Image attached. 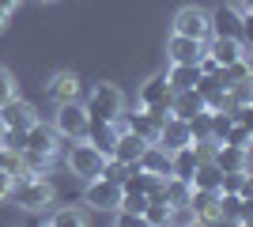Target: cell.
Wrapping results in <instances>:
<instances>
[{
  "instance_id": "6da1fadb",
  "label": "cell",
  "mask_w": 253,
  "mask_h": 227,
  "mask_svg": "<svg viewBox=\"0 0 253 227\" xmlns=\"http://www.w3.org/2000/svg\"><path fill=\"white\" fill-rule=\"evenodd\" d=\"M8 197L19 208H27V212H45V208L53 205V185L45 182V178H34V174H19V178L11 182Z\"/></svg>"
},
{
  "instance_id": "7a4b0ae2",
  "label": "cell",
  "mask_w": 253,
  "mask_h": 227,
  "mask_svg": "<svg viewBox=\"0 0 253 227\" xmlns=\"http://www.w3.org/2000/svg\"><path fill=\"white\" fill-rule=\"evenodd\" d=\"M87 118L95 121H117L121 114H125V95L117 91L114 84H98L91 95H87Z\"/></svg>"
},
{
  "instance_id": "3957f363",
  "label": "cell",
  "mask_w": 253,
  "mask_h": 227,
  "mask_svg": "<svg viewBox=\"0 0 253 227\" xmlns=\"http://www.w3.org/2000/svg\"><path fill=\"white\" fill-rule=\"evenodd\" d=\"M64 163H68V171H72L76 178L91 182V178H98V174H102V163H106V155H102V151H98L91 140H72V148H68Z\"/></svg>"
},
{
  "instance_id": "277c9868",
  "label": "cell",
  "mask_w": 253,
  "mask_h": 227,
  "mask_svg": "<svg viewBox=\"0 0 253 227\" xmlns=\"http://www.w3.org/2000/svg\"><path fill=\"white\" fill-rule=\"evenodd\" d=\"M87 125H91V118H87V110L80 106V102H57V121H53V129H57V136H68V140H84L87 136Z\"/></svg>"
},
{
  "instance_id": "5b68a950",
  "label": "cell",
  "mask_w": 253,
  "mask_h": 227,
  "mask_svg": "<svg viewBox=\"0 0 253 227\" xmlns=\"http://www.w3.org/2000/svg\"><path fill=\"white\" fill-rule=\"evenodd\" d=\"M170 98H174V87H170L167 76H151L148 84L140 87V110H148L155 118H167L170 114Z\"/></svg>"
},
{
  "instance_id": "8992f818",
  "label": "cell",
  "mask_w": 253,
  "mask_h": 227,
  "mask_svg": "<svg viewBox=\"0 0 253 227\" xmlns=\"http://www.w3.org/2000/svg\"><path fill=\"white\" fill-rule=\"evenodd\" d=\"M121 182H110V178H91L87 182V205L95 208V212H117V205H121Z\"/></svg>"
},
{
  "instance_id": "52a82bcc",
  "label": "cell",
  "mask_w": 253,
  "mask_h": 227,
  "mask_svg": "<svg viewBox=\"0 0 253 227\" xmlns=\"http://www.w3.org/2000/svg\"><path fill=\"white\" fill-rule=\"evenodd\" d=\"M208 27H211V34H223V38H242V42H246V11L231 8V4H223V8L208 11Z\"/></svg>"
},
{
  "instance_id": "ba28073f",
  "label": "cell",
  "mask_w": 253,
  "mask_h": 227,
  "mask_svg": "<svg viewBox=\"0 0 253 227\" xmlns=\"http://www.w3.org/2000/svg\"><path fill=\"white\" fill-rule=\"evenodd\" d=\"M174 34H185V38H197V42H208V11L197 8V4H189V8H181L178 15H174Z\"/></svg>"
},
{
  "instance_id": "9c48e42d",
  "label": "cell",
  "mask_w": 253,
  "mask_h": 227,
  "mask_svg": "<svg viewBox=\"0 0 253 227\" xmlns=\"http://www.w3.org/2000/svg\"><path fill=\"white\" fill-rule=\"evenodd\" d=\"M34 121H38V110L23 98H8L0 106V129H31Z\"/></svg>"
},
{
  "instance_id": "30bf717a",
  "label": "cell",
  "mask_w": 253,
  "mask_h": 227,
  "mask_svg": "<svg viewBox=\"0 0 253 227\" xmlns=\"http://www.w3.org/2000/svg\"><path fill=\"white\" fill-rule=\"evenodd\" d=\"M155 144H163L167 151H178V148H185V144H193L189 121H181V118H174V114H167V118H163V125H159Z\"/></svg>"
},
{
  "instance_id": "8fae6325",
  "label": "cell",
  "mask_w": 253,
  "mask_h": 227,
  "mask_svg": "<svg viewBox=\"0 0 253 227\" xmlns=\"http://www.w3.org/2000/svg\"><path fill=\"white\" fill-rule=\"evenodd\" d=\"M189 208H193V216L204 220V224H219V220H223L219 189H193V193H189Z\"/></svg>"
},
{
  "instance_id": "7c38bea8",
  "label": "cell",
  "mask_w": 253,
  "mask_h": 227,
  "mask_svg": "<svg viewBox=\"0 0 253 227\" xmlns=\"http://www.w3.org/2000/svg\"><path fill=\"white\" fill-rule=\"evenodd\" d=\"M204 53L215 57V65H234L246 57V42L242 38H223V34H208L204 42Z\"/></svg>"
},
{
  "instance_id": "4fadbf2b",
  "label": "cell",
  "mask_w": 253,
  "mask_h": 227,
  "mask_svg": "<svg viewBox=\"0 0 253 227\" xmlns=\"http://www.w3.org/2000/svg\"><path fill=\"white\" fill-rule=\"evenodd\" d=\"M117 125L121 129H128V133H136L140 140H155L159 136V125H163V118H155V114H148V110H136V114H121L117 118Z\"/></svg>"
},
{
  "instance_id": "5bb4252c",
  "label": "cell",
  "mask_w": 253,
  "mask_h": 227,
  "mask_svg": "<svg viewBox=\"0 0 253 227\" xmlns=\"http://www.w3.org/2000/svg\"><path fill=\"white\" fill-rule=\"evenodd\" d=\"M167 53H170V65H197V61H201V53H204V42L185 38V34H170Z\"/></svg>"
},
{
  "instance_id": "9a60e30c",
  "label": "cell",
  "mask_w": 253,
  "mask_h": 227,
  "mask_svg": "<svg viewBox=\"0 0 253 227\" xmlns=\"http://www.w3.org/2000/svg\"><path fill=\"white\" fill-rule=\"evenodd\" d=\"M201 110H208V106H204V98H201L197 87H189V91H174V98H170V114L181 118V121H193Z\"/></svg>"
},
{
  "instance_id": "2e32d148",
  "label": "cell",
  "mask_w": 253,
  "mask_h": 227,
  "mask_svg": "<svg viewBox=\"0 0 253 227\" xmlns=\"http://www.w3.org/2000/svg\"><path fill=\"white\" fill-rule=\"evenodd\" d=\"M136 167H140V171H148V174H159V178H167V174H170V151L163 148V144L151 140L148 148L140 151Z\"/></svg>"
},
{
  "instance_id": "e0dca14e",
  "label": "cell",
  "mask_w": 253,
  "mask_h": 227,
  "mask_svg": "<svg viewBox=\"0 0 253 227\" xmlns=\"http://www.w3.org/2000/svg\"><path fill=\"white\" fill-rule=\"evenodd\" d=\"M121 189H136V193H144V197H155L159 189H163V178H159V174L140 171L136 163H132V167H128V174L121 178Z\"/></svg>"
},
{
  "instance_id": "ac0fdd59",
  "label": "cell",
  "mask_w": 253,
  "mask_h": 227,
  "mask_svg": "<svg viewBox=\"0 0 253 227\" xmlns=\"http://www.w3.org/2000/svg\"><path fill=\"white\" fill-rule=\"evenodd\" d=\"M117 133H121V125H117V121H95V118H91V125H87V136H84V140H91L98 151H102V155H110V151H114Z\"/></svg>"
},
{
  "instance_id": "d6986e66",
  "label": "cell",
  "mask_w": 253,
  "mask_h": 227,
  "mask_svg": "<svg viewBox=\"0 0 253 227\" xmlns=\"http://www.w3.org/2000/svg\"><path fill=\"white\" fill-rule=\"evenodd\" d=\"M211 159L219 163V171H246V167H250V148H234V144H215Z\"/></svg>"
},
{
  "instance_id": "ffe728a7",
  "label": "cell",
  "mask_w": 253,
  "mask_h": 227,
  "mask_svg": "<svg viewBox=\"0 0 253 227\" xmlns=\"http://www.w3.org/2000/svg\"><path fill=\"white\" fill-rule=\"evenodd\" d=\"M219 182H223V171H219V163H215V159H201V163H197V171L189 174L193 189H219Z\"/></svg>"
},
{
  "instance_id": "44dd1931",
  "label": "cell",
  "mask_w": 253,
  "mask_h": 227,
  "mask_svg": "<svg viewBox=\"0 0 253 227\" xmlns=\"http://www.w3.org/2000/svg\"><path fill=\"white\" fill-rule=\"evenodd\" d=\"M197 163H201V155H197V148H193V144H185V148H178V151H170V174H174V178H185V182H189V174L197 171Z\"/></svg>"
},
{
  "instance_id": "7402d4cb",
  "label": "cell",
  "mask_w": 253,
  "mask_h": 227,
  "mask_svg": "<svg viewBox=\"0 0 253 227\" xmlns=\"http://www.w3.org/2000/svg\"><path fill=\"white\" fill-rule=\"evenodd\" d=\"M49 95L57 98V102H72V98H80V76H76V72H57L49 80Z\"/></svg>"
},
{
  "instance_id": "603a6c76",
  "label": "cell",
  "mask_w": 253,
  "mask_h": 227,
  "mask_svg": "<svg viewBox=\"0 0 253 227\" xmlns=\"http://www.w3.org/2000/svg\"><path fill=\"white\" fill-rule=\"evenodd\" d=\"M140 220H144V224H151V227H163V224H170V205H167V197H163V193L148 197V205H144Z\"/></svg>"
},
{
  "instance_id": "cb8c5ba5",
  "label": "cell",
  "mask_w": 253,
  "mask_h": 227,
  "mask_svg": "<svg viewBox=\"0 0 253 227\" xmlns=\"http://www.w3.org/2000/svg\"><path fill=\"white\" fill-rule=\"evenodd\" d=\"M167 80H170L174 91H189V87H197V80H201V68L197 65H170Z\"/></svg>"
},
{
  "instance_id": "d4e9b609",
  "label": "cell",
  "mask_w": 253,
  "mask_h": 227,
  "mask_svg": "<svg viewBox=\"0 0 253 227\" xmlns=\"http://www.w3.org/2000/svg\"><path fill=\"white\" fill-rule=\"evenodd\" d=\"M49 224L53 227H84L87 212H84V208H57V212L49 216Z\"/></svg>"
},
{
  "instance_id": "484cf974",
  "label": "cell",
  "mask_w": 253,
  "mask_h": 227,
  "mask_svg": "<svg viewBox=\"0 0 253 227\" xmlns=\"http://www.w3.org/2000/svg\"><path fill=\"white\" fill-rule=\"evenodd\" d=\"M231 114L227 110H211V140L215 144H223V136H227V129H231Z\"/></svg>"
},
{
  "instance_id": "4316f807",
  "label": "cell",
  "mask_w": 253,
  "mask_h": 227,
  "mask_svg": "<svg viewBox=\"0 0 253 227\" xmlns=\"http://www.w3.org/2000/svg\"><path fill=\"white\" fill-rule=\"evenodd\" d=\"M23 133H27V129H0V148L23 151Z\"/></svg>"
},
{
  "instance_id": "83f0119b",
  "label": "cell",
  "mask_w": 253,
  "mask_h": 227,
  "mask_svg": "<svg viewBox=\"0 0 253 227\" xmlns=\"http://www.w3.org/2000/svg\"><path fill=\"white\" fill-rule=\"evenodd\" d=\"M8 98H15V76L0 65V106H4Z\"/></svg>"
},
{
  "instance_id": "f1b7e54d",
  "label": "cell",
  "mask_w": 253,
  "mask_h": 227,
  "mask_svg": "<svg viewBox=\"0 0 253 227\" xmlns=\"http://www.w3.org/2000/svg\"><path fill=\"white\" fill-rule=\"evenodd\" d=\"M11 182H15V178H11L8 171H0V201H8V189H11Z\"/></svg>"
},
{
  "instance_id": "f546056e",
  "label": "cell",
  "mask_w": 253,
  "mask_h": 227,
  "mask_svg": "<svg viewBox=\"0 0 253 227\" xmlns=\"http://www.w3.org/2000/svg\"><path fill=\"white\" fill-rule=\"evenodd\" d=\"M15 4H19V0H0V11H8V15H11V11H15Z\"/></svg>"
},
{
  "instance_id": "4dcf8cb0",
  "label": "cell",
  "mask_w": 253,
  "mask_h": 227,
  "mask_svg": "<svg viewBox=\"0 0 253 227\" xmlns=\"http://www.w3.org/2000/svg\"><path fill=\"white\" fill-rule=\"evenodd\" d=\"M4 23H8V11H0V31H4Z\"/></svg>"
},
{
  "instance_id": "1f68e13d",
  "label": "cell",
  "mask_w": 253,
  "mask_h": 227,
  "mask_svg": "<svg viewBox=\"0 0 253 227\" xmlns=\"http://www.w3.org/2000/svg\"><path fill=\"white\" fill-rule=\"evenodd\" d=\"M45 4H49V0H45Z\"/></svg>"
}]
</instances>
